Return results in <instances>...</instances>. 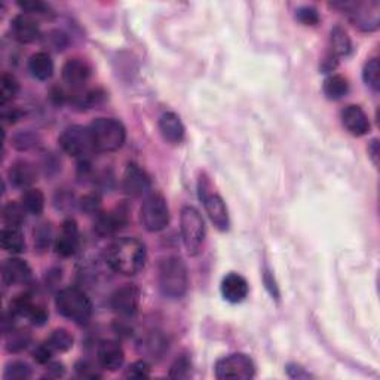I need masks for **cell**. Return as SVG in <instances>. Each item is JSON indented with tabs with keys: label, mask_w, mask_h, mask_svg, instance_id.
<instances>
[{
	"label": "cell",
	"mask_w": 380,
	"mask_h": 380,
	"mask_svg": "<svg viewBox=\"0 0 380 380\" xmlns=\"http://www.w3.org/2000/svg\"><path fill=\"white\" fill-rule=\"evenodd\" d=\"M104 257L113 272L121 273L123 277H134L140 270H143L147 260V251L144 244L137 238L123 236L114 240L105 249Z\"/></svg>",
	"instance_id": "obj_1"
},
{
	"label": "cell",
	"mask_w": 380,
	"mask_h": 380,
	"mask_svg": "<svg viewBox=\"0 0 380 380\" xmlns=\"http://www.w3.org/2000/svg\"><path fill=\"white\" fill-rule=\"evenodd\" d=\"M157 284L166 299H183L189 288V272L186 263L177 255L162 259L157 269Z\"/></svg>",
	"instance_id": "obj_2"
},
{
	"label": "cell",
	"mask_w": 380,
	"mask_h": 380,
	"mask_svg": "<svg viewBox=\"0 0 380 380\" xmlns=\"http://www.w3.org/2000/svg\"><path fill=\"white\" fill-rule=\"evenodd\" d=\"M55 307L60 315L76 324H86L92 316V302L85 291L77 287L60 290L55 297Z\"/></svg>",
	"instance_id": "obj_3"
},
{
	"label": "cell",
	"mask_w": 380,
	"mask_h": 380,
	"mask_svg": "<svg viewBox=\"0 0 380 380\" xmlns=\"http://www.w3.org/2000/svg\"><path fill=\"white\" fill-rule=\"evenodd\" d=\"M180 232L184 249L189 255L195 257V255L201 254L207 240V226L195 207L186 205L181 208Z\"/></svg>",
	"instance_id": "obj_4"
},
{
	"label": "cell",
	"mask_w": 380,
	"mask_h": 380,
	"mask_svg": "<svg viewBox=\"0 0 380 380\" xmlns=\"http://www.w3.org/2000/svg\"><path fill=\"white\" fill-rule=\"evenodd\" d=\"M91 131L97 152H116L127 140V129L123 123L114 118H99L88 127Z\"/></svg>",
	"instance_id": "obj_5"
},
{
	"label": "cell",
	"mask_w": 380,
	"mask_h": 380,
	"mask_svg": "<svg viewBox=\"0 0 380 380\" xmlns=\"http://www.w3.org/2000/svg\"><path fill=\"white\" fill-rule=\"evenodd\" d=\"M198 197L204 205L207 214L213 225L218 231L226 232L231 226V218H229V211L226 207L225 199L220 197V193L214 189L210 177L205 173L199 174L198 179Z\"/></svg>",
	"instance_id": "obj_6"
},
{
	"label": "cell",
	"mask_w": 380,
	"mask_h": 380,
	"mask_svg": "<svg viewBox=\"0 0 380 380\" xmlns=\"http://www.w3.org/2000/svg\"><path fill=\"white\" fill-rule=\"evenodd\" d=\"M331 6L346 14L349 21L361 31H375L379 27V2H335Z\"/></svg>",
	"instance_id": "obj_7"
},
{
	"label": "cell",
	"mask_w": 380,
	"mask_h": 380,
	"mask_svg": "<svg viewBox=\"0 0 380 380\" xmlns=\"http://www.w3.org/2000/svg\"><path fill=\"white\" fill-rule=\"evenodd\" d=\"M141 225L147 232H161L170 225V208L161 193H150L140 210Z\"/></svg>",
	"instance_id": "obj_8"
},
{
	"label": "cell",
	"mask_w": 380,
	"mask_h": 380,
	"mask_svg": "<svg viewBox=\"0 0 380 380\" xmlns=\"http://www.w3.org/2000/svg\"><path fill=\"white\" fill-rule=\"evenodd\" d=\"M58 143L68 156L81 159V161H86L92 152H97L91 131L88 127L73 125L66 128L60 136Z\"/></svg>",
	"instance_id": "obj_9"
},
{
	"label": "cell",
	"mask_w": 380,
	"mask_h": 380,
	"mask_svg": "<svg viewBox=\"0 0 380 380\" xmlns=\"http://www.w3.org/2000/svg\"><path fill=\"white\" fill-rule=\"evenodd\" d=\"M214 375L218 380H249L255 376V366L245 353H231L216 362Z\"/></svg>",
	"instance_id": "obj_10"
},
{
	"label": "cell",
	"mask_w": 380,
	"mask_h": 380,
	"mask_svg": "<svg viewBox=\"0 0 380 380\" xmlns=\"http://www.w3.org/2000/svg\"><path fill=\"white\" fill-rule=\"evenodd\" d=\"M141 291L136 284L119 287L110 297V307L114 314L123 318H131L138 312Z\"/></svg>",
	"instance_id": "obj_11"
},
{
	"label": "cell",
	"mask_w": 380,
	"mask_h": 380,
	"mask_svg": "<svg viewBox=\"0 0 380 380\" xmlns=\"http://www.w3.org/2000/svg\"><path fill=\"white\" fill-rule=\"evenodd\" d=\"M152 188L149 174L137 164H128L122 179V189L128 197H143Z\"/></svg>",
	"instance_id": "obj_12"
},
{
	"label": "cell",
	"mask_w": 380,
	"mask_h": 380,
	"mask_svg": "<svg viewBox=\"0 0 380 380\" xmlns=\"http://www.w3.org/2000/svg\"><path fill=\"white\" fill-rule=\"evenodd\" d=\"M12 312L29 318L34 325H43L48 321V311L45 306L34 302L31 294H21L12 302Z\"/></svg>",
	"instance_id": "obj_13"
},
{
	"label": "cell",
	"mask_w": 380,
	"mask_h": 380,
	"mask_svg": "<svg viewBox=\"0 0 380 380\" xmlns=\"http://www.w3.org/2000/svg\"><path fill=\"white\" fill-rule=\"evenodd\" d=\"M340 119L343 127L346 128L349 134L355 137H362L370 132V119L367 116V113L362 110L359 105L351 104L346 105L340 113Z\"/></svg>",
	"instance_id": "obj_14"
},
{
	"label": "cell",
	"mask_w": 380,
	"mask_h": 380,
	"mask_svg": "<svg viewBox=\"0 0 380 380\" xmlns=\"http://www.w3.org/2000/svg\"><path fill=\"white\" fill-rule=\"evenodd\" d=\"M2 281L8 287L25 286L31 281V269L24 260L11 257L2 264Z\"/></svg>",
	"instance_id": "obj_15"
},
{
	"label": "cell",
	"mask_w": 380,
	"mask_h": 380,
	"mask_svg": "<svg viewBox=\"0 0 380 380\" xmlns=\"http://www.w3.org/2000/svg\"><path fill=\"white\" fill-rule=\"evenodd\" d=\"M128 222V211L123 207H118L116 210L109 211V213H100L95 218L94 231L100 236H109L116 233L119 229L127 225Z\"/></svg>",
	"instance_id": "obj_16"
},
{
	"label": "cell",
	"mask_w": 380,
	"mask_h": 380,
	"mask_svg": "<svg viewBox=\"0 0 380 380\" xmlns=\"http://www.w3.org/2000/svg\"><path fill=\"white\" fill-rule=\"evenodd\" d=\"M79 250V229L73 218H68L61 226V232L55 240V253L61 257H72Z\"/></svg>",
	"instance_id": "obj_17"
},
{
	"label": "cell",
	"mask_w": 380,
	"mask_h": 380,
	"mask_svg": "<svg viewBox=\"0 0 380 380\" xmlns=\"http://www.w3.org/2000/svg\"><path fill=\"white\" fill-rule=\"evenodd\" d=\"M220 291H222L223 299L227 300L229 303H241L249 296L250 286L240 273L231 272L222 279Z\"/></svg>",
	"instance_id": "obj_18"
},
{
	"label": "cell",
	"mask_w": 380,
	"mask_h": 380,
	"mask_svg": "<svg viewBox=\"0 0 380 380\" xmlns=\"http://www.w3.org/2000/svg\"><path fill=\"white\" fill-rule=\"evenodd\" d=\"M97 359L99 364L109 371H116L123 366L125 361V353L116 340H103L97 349Z\"/></svg>",
	"instance_id": "obj_19"
},
{
	"label": "cell",
	"mask_w": 380,
	"mask_h": 380,
	"mask_svg": "<svg viewBox=\"0 0 380 380\" xmlns=\"http://www.w3.org/2000/svg\"><path fill=\"white\" fill-rule=\"evenodd\" d=\"M11 31L14 39L20 43H33L40 36V27L38 21L33 18V15L24 12L14 16L11 23Z\"/></svg>",
	"instance_id": "obj_20"
},
{
	"label": "cell",
	"mask_w": 380,
	"mask_h": 380,
	"mask_svg": "<svg viewBox=\"0 0 380 380\" xmlns=\"http://www.w3.org/2000/svg\"><path fill=\"white\" fill-rule=\"evenodd\" d=\"M63 81L73 90H81L91 77V66L82 58H70L63 66Z\"/></svg>",
	"instance_id": "obj_21"
},
{
	"label": "cell",
	"mask_w": 380,
	"mask_h": 380,
	"mask_svg": "<svg viewBox=\"0 0 380 380\" xmlns=\"http://www.w3.org/2000/svg\"><path fill=\"white\" fill-rule=\"evenodd\" d=\"M159 131H161L162 138L170 144H180L186 137V129L179 114L174 112H166L159 118Z\"/></svg>",
	"instance_id": "obj_22"
},
{
	"label": "cell",
	"mask_w": 380,
	"mask_h": 380,
	"mask_svg": "<svg viewBox=\"0 0 380 380\" xmlns=\"http://www.w3.org/2000/svg\"><path fill=\"white\" fill-rule=\"evenodd\" d=\"M8 175H10V181L15 186V188H29L34 181H36V168H34L33 164H30L29 161H16L11 165L10 171H8Z\"/></svg>",
	"instance_id": "obj_23"
},
{
	"label": "cell",
	"mask_w": 380,
	"mask_h": 380,
	"mask_svg": "<svg viewBox=\"0 0 380 380\" xmlns=\"http://www.w3.org/2000/svg\"><path fill=\"white\" fill-rule=\"evenodd\" d=\"M29 70L38 81H48L54 75V61L47 52H36L29 60Z\"/></svg>",
	"instance_id": "obj_24"
},
{
	"label": "cell",
	"mask_w": 380,
	"mask_h": 380,
	"mask_svg": "<svg viewBox=\"0 0 380 380\" xmlns=\"http://www.w3.org/2000/svg\"><path fill=\"white\" fill-rule=\"evenodd\" d=\"M0 242L6 253L20 254L25 250L24 233L16 226H5L2 229V235H0Z\"/></svg>",
	"instance_id": "obj_25"
},
{
	"label": "cell",
	"mask_w": 380,
	"mask_h": 380,
	"mask_svg": "<svg viewBox=\"0 0 380 380\" xmlns=\"http://www.w3.org/2000/svg\"><path fill=\"white\" fill-rule=\"evenodd\" d=\"M322 91L329 100H340L349 92L348 79L342 75H331L324 81Z\"/></svg>",
	"instance_id": "obj_26"
},
{
	"label": "cell",
	"mask_w": 380,
	"mask_h": 380,
	"mask_svg": "<svg viewBox=\"0 0 380 380\" xmlns=\"http://www.w3.org/2000/svg\"><path fill=\"white\" fill-rule=\"evenodd\" d=\"M352 51V42L348 33L340 25H335L330 34V52L335 57H346Z\"/></svg>",
	"instance_id": "obj_27"
},
{
	"label": "cell",
	"mask_w": 380,
	"mask_h": 380,
	"mask_svg": "<svg viewBox=\"0 0 380 380\" xmlns=\"http://www.w3.org/2000/svg\"><path fill=\"white\" fill-rule=\"evenodd\" d=\"M21 204L29 214L39 216L45 208V195L40 189H27L21 198Z\"/></svg>",
	"instance_id": "obj_28"
},
{
	"label": "cell",
	"mask_w": 380,
	"mask_h": 380,
	"mask_svg": "<svg viewBox=\"0 0 380 380\" xmlns=\"http://www.w3.org/2000/svg\"><path fill=\"white\" fill-rule=\"evenodd\" d=\"M73 335L70 334L66 329H57L51 333L49 338L45 340V343L51 348V351L57 352H67L73 348Z\"/></svg>",
	"instance_id": "obj_29"
},
{
	"label": "cell",
	"mask_w": 380,
	"mask_h": 380,
	"mask_svg": "<svg viewBox=\"0 0 380 380\" xmlns=\"http://www.w3.org/2000/svg\"><path fill=\"white\" fill-rule=\"evenodd\" d=\"M20 91V84L16 79L10 75L3 73L2 79H0V104L6 105L8 103H11L16 94Z\"/></svg>",
	"instance_id": "obj_30"
},
{
	"label": "cell",
	"mask_w": 380,
	"mask_h": 380,
	"mask_svg": "<svg viewBox=\"0 0 380 380\" xmlns=\"http://www.w3.org/2000/svg\"><path fill=\"white\" fill-rule=\"evenodd\" d=\"M25 213H27V211H25L23 204H18V202L15 201L8 202L3 207V222L6 226L20 227L25 220Z\"/></svg>",
	"instance_id": "obj_31"
},
{
	"label": "cell",
	"mask_w": 380,
	"mask_h": 380,
	"mask_svg": "<svg viewBox=\"0 0 380 380\" xmlns=\"http://www.w3.org/2000/svg\"><path fill=\"white\" fill-rule=\"evenodd\" d=\"M33 375L31 367L24 361H14L6 366L3 379L6 380H27Z\"/></svg>",
	"instance_id": "obj_32"
},
{
	"label": "cell",
	"mask_w": 380,
	"mask_h": 380,
	"mask_svg": "<svg viewBox=\"0 0 380 380\" xmlns=\"http://www.w3.org/2000/svg\"><path fill=\"white\" fill-rule=\"evenodd\" d=\"M362 79L367 86H370L373 91H379L380 88V64L377 58H371L364 64L362 68Z\"/></svg>",
	"instance_id": "obj_33"
},
{
	"label": "cell",
	"mask_w": 380,
	"mask_h": 380,
	"mask_svg": "<svg viewBox=\"0 0 380 380\" xmlns=\"http://www.w3.org/2000/svg\"><path fill=\"white\" fill-rule=\"evenodd\" d=\"M31 342V335L25 330H11L8 335L6 348L10 352H20L25 349Z\"/></svg>",
	"instance_id": "obj_34"
},
{
	"label": "cell",
	"mask_w": 380,
	"mask_h": 380,
	"mask_svg": "<svg viewBox=\"0 0 380 380\" xmlns=\"http://www.w3.org/2000/svg\"><path fill=\"white\" fill-rule=\"evenodd\" d=\"M141 343H143L144 351L149 353V355H152L153 358H155V355L156 357L161 355V353L168 348L165 339L162 338L161 334H157V333L149 334L146 339L141 340Z\"/></svg>",
	"instance_id": "obj_35"
},
{
	"label": "cell",
	"mask_w": 380,
	"mask_h": 380,
	"mask_svg": "<svg viewBox=\"0 0 380 380\" xmlns=\"http://www.w3.org/2000/svg\"><path fill=\"white\" fill-rule=\"evenodd\" d=\"M18 6L21 8V11H24V14H29V15H51L52 10L51 6L45 2H42V0H20Z\"/></svg>",
	"instance_id": "obj_36"
},
{
	"label": "cell",
	"mask_w": 380,
	"mask_h": 380,
	"mask_svg": "<svg viewBox=\"0 0 380 380\" xmlns=\"http://www.w3.org/2000/svg\"><path fill=\"white\" fill-rule=\"evenodd\" d=\"M52 238V229L48 223H42L38 226L36 231H34V246L39 251H45Z\"/></svg>",
	"instance_id": "obj_37"
},
{
	"label": "cell",
	"mask_w": 380,
	"mask_h": 380,
	"mask_svg": "<svg viewBox=\"0 0 380 380\" xmlns=\"http://www.w3.org/2000/svg\"><path fill=\"white\" fill-rule=\"evenodd\" d=\"M190 375H192V364H190V359L186 355L177 358L170 368V376L174 379H188L190 377Z\"/></svg>",
	"instance_id": "obj_38"
},
{
	"label": "cell",
	"mask_w": 380,
	"mask_h": 380,
	"mask_svg": "<svg viewBox=\"0 0 380 380\" xmlns=\"http://www.w3.org/2000/svg\"><path fill=\"white\" fill-rule=\"evenodd\" d=\"M296 20L303 25H316L320 23L321 16L312 6H302L296 11Z\"/></svg>",
	"instance_id": "obj_39"
},
{
	"label": "cell",
	"mask_w": 380,
	"mask_h": 380,
	"mask_svg": "<svg viewBox=\"0 0 380 380\" xmlns=\"http://www.w3.org/2000/svg\"><path fill=\"white\" fill-rule=\"evenodd\" d=\"M150 376V366L146 361H137L127 368L125 377L128 379H144Z\"/></svg>",
	"instance_id": "obj_40"
},
{
	"label": "cell",
	"mask_w": 380,
	"mask_h": 380,
	"mask_svg": "<svg viewBox=\"0 0 380 380\" xmlns=\"http://www.w3.org/2000/svg\"><path fill=\"white\" fill-rule=\"evenodd\" d=\"M76 375L82 379H99L101 377V375L97 371V368L88 361H79L77 364L75 366Z\"/></svg>",
	"instance_id": "obj_41"
},
{
	"label": "cell",
	"mask_w": 380,
	"mask_h": 380,
	"mask_svg": "<svg viewBox=\"0 0 380 380\" xmlns=\"http://www.w3.org/2000/svg\"><path fill=\"white\" fill-rule=\"evenodd\" d=\"M52 355H54V352L51 351V348L45 342L39 344V346L33 352V358L36 359V362H39V364H48Z\"/></svg>",
	"instance_id": "obj_42"
},
{
	"label": "cell",
	"mask_w": 380,
	"mask_h": 380,
	"mask_svg": "<svg viewBox=\"0 0 380 380\" xmlns=\"http://www.w3.org/2000/svg\"><path fill=\"white\" fill-rule=\"evenodd\" d=\"M81 207H82L84 211H86V213H99L100 198L95 197V195H88L82 199Z\"/></svg>",
	"instance_id": "obj_43"
},
{
	"label": "cell",
	"mask_w": 380,
	"mask_h": 380,
	"mask_svg": "<svg viewBox=\"0 0 380 380\" xmlns=\"http://www.w3.org/2000/svg\"><path fill=\"white\" fill-rule=\"evenodd\" d=\"M66 373V368L63 364L60 362H48L47 367V373L43 375V379H57V377H63Z\"/></svg>",
	"instance_id": "obj_44"
},
{
	"label": "cell",
	"mask_w": 380,
	"mask_h": 380,
	"mask_svg": "<svg viewBox=\"0 0 380 380\" xmlns=\"http://www.w3.org/2000/svg\"><path fill=\"white\" fill-rule=\"evenodd\" d=\"M287 373L291 379H309V377H312L311 373H307V371L302 366H297V364H288L287 366Z\"/></svg>",
	"instance_id": "obj_45"
},
{
	"label": "cell",
	"mask_w": 380,
	"mask_h": 380,
	"mask_svg": "<svg viewBox=\"0 0 380 380\" xmlns=\"http://www.w3.org/2000/svg\"><path fill=\"white\" fill-rule=\"evenodd\" d=\"M264 284H266V287H268V290L270 291V294L272 296H275L277 299H278V296H279V291H278V287H277V284H275V281H273V277L270 275V272H264Z\"/></svg>",
	"instance_id": "obj_46"
},
{
	"label": "cell",
	"mask_w": 380,
	"mask_h": 380,
	"mask_svg": "<svg viewBox=\"0 0 380 380\" xmlns=\"http://www.w3.org/2000/svg\"><path fill=\"white\" fill-rule=\"evenodd\" d=\"M368 155L375 165L379 164V140H373L368 144Z\"/></svg>",
	"instance_id": "obj_47"
}]
</instances>
